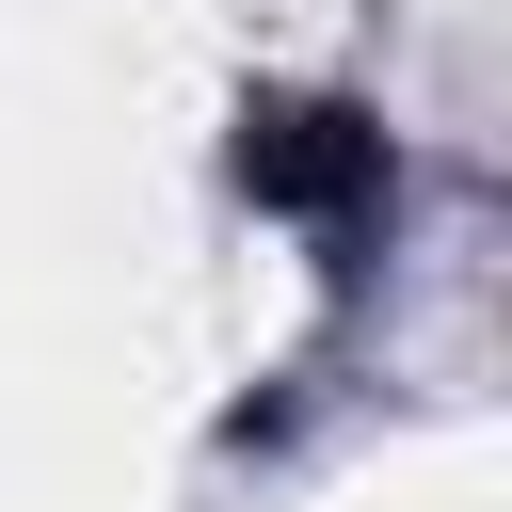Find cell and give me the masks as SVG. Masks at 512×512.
Here are the masks:
<instances>
[{
	"mask_svg": "<svg viewBox=\"0 0 512 512\" xmlns=\"http://www.w3.org/2000/svg\"><path fill=\"white\" fill-rule=\"evenodd\" d=\"M368 176H384V128L336 112V96H272V112L240 128V192H272V208H336V192H368Z\"/></svg>",
	"mask_w": 512,
	"mask_h": 512,
	"instance_id": "6da1fadb",
	"label": "cell"
}]
</instances>
